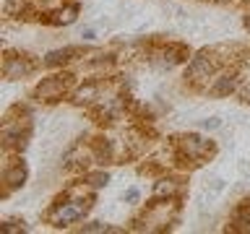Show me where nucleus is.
Wrapping results in <instances>:
<instances>
[{
  "instance_id": "6ab92c4d",
  "label": "nucleus",
  "mask_w": 250,
  "mask_h": 234,
  "mask_svg": "<svg viewBox=\"0 0 250 234\" xmlns=\"http://www.w3.org/2000/svg\"><path fill=\"white\" fill-rule=\"evenodd\" d=\"M245 29H248V31H250V13H248V16H245Z\"/></svg>"
},
{
  "instance_id": "9b49d317",
  "label": "nucleus",
  "mask_w": 250,
  "mask_h": 234,
  "mask_svg": "<svg viewBox=\"0 0 250 234\" xmlns=\"http://www.w3.org/2000/svg\"><path fill=\"white\" fill-rule=\"evenodd\" d=\"M76 104H89V101H99V86L97 83H86L81 89H76L73 94Z\"/></svg>"
},
{
  "instance_id": "2eb2a0df",
  "label": "nucleus",
  "mask_w": 250,
  "mask_h": 234,
  "mask_svg": "<svg viewBox=\"0 0 250 234\" xmlns=\"http://www.w3.org/2000/svg\"><path fill=\"white\" fill-rule=\"evenodd\" d=\"M201 128L203 130H216V128H222V120H219V117H206V120H201Z\"/></svg>"
},
{
  "instance_id": "aec40b11",
  "label": "nucleus",
  "mask_w": 250,
  "mask_h": 234,
  "mask_svg": "<svg viewBox=\"0 0 250 234\" xmlns=\"http://www.w3.org/2000/svg\"><path fill=\"white\" fill-rule=\"evenodd\" d=\"M219 3H232V0H219Z\"/></svg>"
},
{
  "instance_id": "f8f14e48",
  "label": "nucleus",
  "mask_w": 250,
  "mask_h": 234,
  "mask_svg": "<svg viewBox=\"0 0 250 234\" xmlns=\"http://www.w3.org/2000/svg\"><path fill=\"white\" fill-rule=\"evenodd\" d=\"M55 19H50L52 23H58V26H68V23L76 21L78 16V5H65V8H58V11L52 13Z\"/></svg>"
},
{
  "instance_id": "39448f33",
  "label": "nucleus",
  "mask_w": 250,
  "mask_h": 234,
  "mask_svg": "<svg viewBox=\"0 0 250 234\" xmlns=\"http://www.w3.org/2000/svg\"><path fill=\"white\" fill-rule=\"evenodd\" d=\"M183 60H185V50L177 47V44H164V47H156V50L148 52V62L156 65V68H162V70L175 68Z\"/></svg>"
},
{
  "instance_id": "f3484780",
  "label": "nucleus",
  "mask_w": 250,
  "mask_h": 234,
  "mask_svg": "<svg viewBox=\"0 0 250 234\" xmlns=\"http://www.w3.org/2000/svg\"><path fill=\"white\" fill-rule=\"evenodd\" d=\"M123 198H125V203H136V200L141 198V193H138V187H130V190H128V193H125V195H123Z\"/></svg>"
},
{
  "instance_id": "423d86ee",
  "label": "nucleus",
  "mask_w": 250,
  "mask_h": 234,
  "mask_svg": "<svg viewBox=\"0 0 250 234\" xmlns=\"http://www.w3.org/2000/svg\"><path fill=\"white\" fill-rule=\"evenodd\" d=\"M240 86H242V78L237 70H227V73H222L219 78H214L208 86V91L214 94V97H227V94H232V91H240Z\"/></svg>"
},
{
  "instance_id": "7ed1b4c3",
  "label": "nucleus",
  "mask_w": 250,
  "mask_h": 234,
  "mask_svg": "<svg viewBox=\"0 0 250 234\" xmlns=\"http://www.w3.org/2000/svg\"><path fill=\"white\" fill-rule=\"evenodd\" d=\"M177 148H180V161H203L208 159L211 154H214V143L201 136H195V133H188L177 140Z\"/></svg>"
},
{
  "instance_id": "f257e3e1",
  "label": "nucleus",
  "mask_w": 250,
  "mask_h": 234,
  "mask_svg": "<svg viewBox=\"0 0 250 234\" xmlns=\"http://www.w3.org/2000/svg\"><path fill=\"white\" fill-rule=\"evenodd\" d=\"M89 211V200L83 198H76V200H62V203H55V208L47 214L52 226H70L76 221H81Z\"/></svg>"
},
{
  "instance_id": "dca6fc26",
  "label": "nucleus",
  "mask_w": 250,
  "mask_h": 234,
  "mask_svg": "<svg viewBox=\"0 0 250 234\" xmlns=\"http://www.w3.org/2000/svg\"><path fill=\"white\" fill-rule=\"evenodd\" d=\"M21 229H23V221H5L3 224V232H11V234L13 232H21Z\"/></svg>"
},
{
  "instance_id": "9d476101",
  "label": "nucleus",
  "mask_w": 250,
  "mask_h": 234,
  "mask_svg": "<svg viewBox=\"0 0 250 234\" xmlns=\"http://www.w3.org/2000/svg\"><path fill=\"white\" fill-rule=\"evenodd\" d=\"M180 179H172V177H164V179H159L156 182V187H154V195L156 198H172V195H177L180 193Z\"/></svg>"
},
{
  "instance_id": "6e6552de",
  "label": "nucleus",
  "mask_w": 250,
  "mask_h": 234,
  "mask_svg": "<svg viewBox=\"0 0 250 234\" xmlns=\"http://www.w3.org/2000/svg\"><path fill=\"white\" fill-rule=\"evenodd\" d=\"M23 179H26V167H23L21 161H16V164H8L5 172H3V182H5V195L16 190V187H21L23 185Z\"/></svg>"
},
{
  "instance_id": "f03ea898",
  "label": "nucleus",
  "mask_w": 250,
  "mask_h": 234,
  "mask_svg": "<svg viewBox=\"0 0 250 234\" xmlns=\"http://www.w3.org/2000/svg\"><path fill=\"white\" fill-rule=\"evenodd\" d=\"M219 58H216V50H203L198 52L195 58L188 62L185 68V78L190 83H198V81H208V78H214V73L219 70Z\"/></svg>"
},
{
  "instance_id": "a211bd4d",
  "label": "nucleus",
  "mask_w": 250,
  "mask_h": 234,
  "mask_svg": "<svg viewBox=\"0 0 250 234\" xmlns=\"http://www.w3.org/2000/svg\"><path fill=\"white\" fill-rule=\"evenodd\" d=\"M81 39H83V42H94V39H97V31H94V29H83Z\"/></svg>"
},
{
  "instance_id": "ddd939ff",
  "label": "nucleus",
  "mask_w": 250,
  "mask_h": 234,
  "mask_svg": "<svg viewBox=\"0 0 250 234\" xmlns=\"http://www.w3.org/2000/svg\"><path fill=\"white\" fill-rule=\"evenodd\" d=\"M86 179H89L91 187H104L109 182V175L107 172H94V175H86Z\"/></svg>"
},
{
  "instance_id": "4468645a",
  "label": "nucleus",
  "mask_w": 250,
  "mask_h": 234,
  "mask_svg": "<svg viewBox=\"0 0 250 234\" xmlns=\"http://www.w3.org/2000/svg\"><path fill=\"white\" fill-rule=\"evenodd\" d=\"M81 232L99 234V232H117V229H112V226H107V224H102V221H91V224H83V226H81Z\"/></svg>"
},
{
  "instance_id": "0eeeda50",
  "label": "nucleus",
  "mask_w": 250,
  "mask_h": 234,
  "mask_svg": "<svg viewBox=\"0 0 250 234\" xmlns=\"http://www.w3.org/2000/svg\"><path fill=\"white\" fill-rule=\"evenodd\" d=\"M31 70H34V62H31L26 55H8L5 62H3V73L5 78H23V76H29Z\"/></svg>"
},
{
  "instance_id": "20e7f679",
  "label": "nucleus",
  "mask_w": 250,
  "mask_h": 234,
  "mask_svg": "<svg viewBox=\"0 0 250 234\" xmlns=\"http://www.w3.org/2000/svg\"><path fill=\"white\" fill-rule=\"evenodd\" d=\"M70 78L73 76H62V73H58V76H50V78H42V83L34 89V97L39 99V101H58V99H62V94H65L68 89H70Z\"/></svg>"
},
{
  "instance_id": "1a4fd4ad",
  "label": "nucleus",
  "mask_w": 250,
  "mask_h": 234,
  "mask_svg": "<svg viewBox=\"0 0 250 234\" xmlns=\"http://www.w3.org/2000/svg\"><path fill=\"white\" fill-rule=\"evenodd\" d=\"M73 55H78V50H73V47H65V50H52L44 55V65L47 68H58V65H68L70 60H73Z\"/></svg>"
}]
</instances>
